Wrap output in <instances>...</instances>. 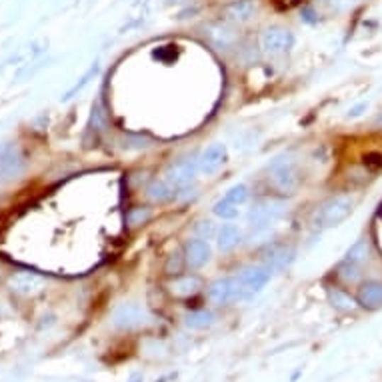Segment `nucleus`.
Returning a JSON list of instances; mask_svg holds the SVG:
<instances>
[{
	"label": "nucleus",
	"instance_id": "9d476101",
	"mask_svg": "<svg viewBox=\"0 0 382 382\" xmlns=\"http://www.w3.org/2000/svg\"><path fill=\"white\" fill-rule=\"evenodd\" d=\"M259 11L257 0H236V2H228L223 14L228 23H248Z\"/></svg>",
	"mask_w": 382,
	"mask_h": 382
},
{
	"label": "nucleus",
	"instance_id": "473e14b6",
	"mask_svg": "<svg viewBox=\"0 0 382 382\" xmlns=\"http://www.w3.org/2000/svg\"><path fill=\"white\" fill-rule=\"evenodd\" d=\"M223 2H236V0H223Z\"/></svg>",
	"mask_w": 382,
	"mask_h": 382
},
{
	"label": "nucleus",
	"instance_id": "dca6fc26",
	"mask_svg": "<svg viewBox=\"0 0 382 382\" xmlns=\"http://www.w3.org/2000/svg\"><path fill=\"white\" fill-rule=\"evenodd\" d=\"M142 320H145V313L135 304H123L114 313V325L118 328H135L142 325Z\"/></svg>",
	"mask_w": 382,
	"mask_h": 382
},
{
	"label": "nucleus",
	"instance_id": "4be33fe9",
	"mask_svg": "<svg viewBox=\"0 0 382 382\" xmlns=\"http://www.w3.org/2000/svg\"><path fill=\"white\" fill-rule=\"evenodd\" d=\"M369 259V242L366 240H359L354 247H350V250L347 252V259L344 262H350V264H362Z\"/></svg>",
	"mask_w": 382,
	"mask_h": 382
},
{
	"label": "nucleus",
	"instance_id": "ddd939ff",
	"mask_svg": "<svg viewBox=\"0 0 382 382\" xmlns=\"http://www.w3.org/2000/svg\"><path fill=\"white\" fill-rule=\"evenodd\" d=\"M184 252H186V262L191 264L192 269H201L213 257V250H210L208 242L204 238H192V240H189L186 247H184Z\"/></svg>",
	"mask_w": 382,
	"mask_h": 382
},
{
	"label": "nucleus",
	"instance_id": "20e7f679",
	"mask_svg": "<svg viewBox=\"0 0 382 382\" xmlns=\"http://www.w3.org/2000/svg\"><path fill=\"white\" fill-rule=\"evenodd\" d=\"M203 36L206 43L216 50H228L238 43V33L228 23H208L203 26Z\"/></svg>",
	"mask_w": 382,
	"mask_h": 382
},
{
	"label": "nucleus",
	"instance_id": "aec40b11",
	"mask_svg": "<svg viewBox=\"0 0 382 382\" xmlns=\"http://www.w3.org/2000/svg\"><path fill=\"white\" fill-rule=\"evenodd\" d=\"M216 236H218V248L220 250H232L242 240V232L236 225H225Z\"/></svg>",
	"mask_w": 382,
	"mask_h": 382
},
{
	"label": "nucleus",
	"instance_id": "423d86ee",
	"mask_svg": "<svg viewBox=\"0 0 382 382\" xmlns=\"http://www.w3.org/2000/svg\"><path fill=\"white\" fill-rule=\"evenodd\" d=\"M196 170H198V160L189 157L180 158L176 162H172L167 170V182L172 184L174 189H182V186L191 184Z\"/></svg>",
	"mask_w": 382,
	"mask_h": 382
},
{
	"label": "nucleus",
	"instance_id": "cd10ccee",
	"mask_svg": "<svg viewBox=\"0 0 382 382\" xmlns=\"http://www.w3.org/2000/svg\"><path fill=\"white\" fill-rule=\"evenodd\" d=\"M196 232L203 236V238H213L216 235V228L210 220H206V223H198L196 225Z\"/></svg>",
	"mask_w": 382,
	"mask_h": 382
},
{
	"label": "nucleus",
	"instance_id": "6e6552de",
	"mask_svg": "<svg viewBox=\"0 0 382 382\" xmlns=\"http://www.w3.org/2000/svg\"><path fill=\"white\" fill-rule=\"evenodd\" d=\"M294 248L286 247V245H272V247L264 248L260 259H262V264L272 272V270H282L286 269L291 262L294 260Z\"/></svg>",
	"mask_w": 382,
	"mask_h": 382
},
{
	"label": "nucleus",
	"instance_id": "f03ea898",
	"mask_svg": "<svg viewBox=\"0 0 382 382\" xmlns=\"http://www.w3.org/2000/svg\"><path fill=\"white\" fill-rule=\"evenodd\" d=\"M352 213V201L349 196H335L320 208V213L316 216V225L322 228H332L344 223Z\"/></svg>",
	"mask_w": 382,
	"mask_h": 382
},
{
	"label": "nucleus",
	"instance_id": "2eb2a0df",
	"mask_svg": "<svg viewBox=\"0 0 382 382\" xmlns=\"http://www.w3.org/2000/svg\"><path fill=\"white\" fill-rule=\"evenodd\" d=\"M228 158L225 145H213L203 152V157L198 158V169L203 170L204 174H213L220 169Z\"/></svg>",
	"mask_w": 382,
	"mask_h": 382
},
{
	"label": "nucleus",
	"instance_id": "6ab92c4d",
	"mask_svg": "<svg viewBox=\"0 0 382 382\" xmlns=\"http://www.w3.org/2000/svg\"><path fill=\"white\" fill-rule=\"evenodd\" d=\"M147 196L150 201H155V203H167V201H170L174 196V186L169 184L167 180H152L148 184Z\"/></svg>",
	"mask_w": 382,
	"mask_h": 382
},
{
	"label": "nucleus",
	"instance_id": "c85d7f7f",
	"mask_svg": "<svg viewBox=\"0 0 382 382\" xmlns=\"http://www.w3.org/2000/svg\"><path fill=\"white\" fill-rule=\"evenodd\" d=\"M366 106H369V104H366V102H364V104H360V106H356V108H352V111H350V116H360V111H366Z\"/></svg>",
	"mask_w": 382,
	"mask_h": 382
},
{
	"label": "nucleus",
	"instance_id": "4468645a",
	"mask_svg": "<svg viewBox=\"0 0 382 382\" xmlns=\"http://www.w3.org/2000/svg\"><path fill=\"white\" fill-rule=\"evenodd\" d=\"M43 284H45V281L34 272H16V274H12L11 281H9V286L14 293L26 294V296L38 293L43 288Z\"/></svg>",
	"mask_w": 382,
	"mask_h": 382
},
{
	"label": "nucleus",
	"instance_id": "f257e3e1",
	"mask_svg": "<svg viewBox=\"0 0 382 382\" xmlns=\"http://www.w3.org/2000/svg\"><path fill=\"white\" fill-rule=\"evenodd\" d=\"M270 182L282 194H293L298 189V170L291 158H276L269 167Z\"/></svg>",
	"mask_w": 382,
	"mask_h": 382
},
{
	"label": "nucleus",
	"instance_id": "bb28decb",
	"mask_svg": "<svg viewBox=\"0 0 382 382\" xmlns=\"http://www.w3.org/2000/svg\"><path fill=\"white\" fill-rule=\"evenodd\" d=\"M148 218H150L148 208H135V210H130V213H128V225L130 226L145 225Z\"/></svg>",
	"mask_w": 382,
	"mask_h": 382
},
{
	"label": "nucleus",
	"instance_id": "a211bd4d",
	"mask_svg": "<svg viewBox=\"0 0 382 382\" xmlns=\"http://www.w3.org/2000/svg\"><path fill=\"white\" fill-rule=\"evenodd\" d=\"M108 128V113H106V106L104 102L99 101L92 104V111H90V120H89V130L94 135H101L102 130Z\"/></svg>",
	"mask_w": 382,
	"mask_h": 382
},
{
	"label": "nucleus",
	"instance_id": "393cba45",
	"mask_svg": "<svg viewBox=\"0 0 382 382\" xmlns=\"http://www.w3.org/2000/svg\"><path fill=\"white\" fill-rule=\"evenodd\" d=\"M213 210L218 218H225V220H232V218L238 216V206L230 203V201H226V198H223V201H218V203L214 204Z\"/></svg>",
	"mask_w": 382,
	"mask_h": 382
},
{
	"label": "nucleus",
	"instance_id": "412c9836",
	"mask_svg": "<svg viewBox=\"0 0 382 382\" xmlns=\"http://www.w3.org/2000/svg\"><path fill=\"white\" fill-rule=\"evenodd\" d=\"M184 325L192 330H204L214 325V315L210 310H194L184 316Z\"/></svg>",
	"mask_w": 382,
	"mask_h": 382
},
{
	"label": "nucleus",
	"instance_id": "5701e85b",
	"mask_svg": "<svg viewBox=\"0 0 382 382\" xmlns=\"http://www.w3.org/2000/svg\"><path fill=\"white\" fill-rule=\"evenodd\" d=\"M330 303H332L335 308L342 310V313H350V310H354V306H356L354 298H352L350 294L344 293V291H330Z\"/></svg>",
	"mask_w": 382,
	"mask_h": 382
},
{
	"label": "nucleus",
	"instance_id": "0eeeda50",
	"mask_svg": "<svg viewBox=\"0 0 382 382\" xmlns=\"http://www.w3.org/2000/svg\"><path fill=\"white\" fill-rule=\"evenodd\" d=\"M24 167H26V162H24L23 152L18 148H4L0 152V182L18 179L23 174Z\"/></svg>",
	"mask_w": 382,
	"mask_h": 382
},
{
	"label": "nucleus",
	"instance_id": "7c9ffc66",
	"mask_svg": "<svg viewBox=\"0 0 382 382\" xmlns=\"http://www.w3.org/2000/svg\"><path fill=\"white\" fill-rule=\"evenodd\" d=\"M282 4H294V2H296V0H281Z\"/></svg>",
	"mask_w": 382,
	"mask_h": 382
},
{
	"label": "nucleus",
	"instance_id": "9b49d317",
	"mask_svg": "<svg viewBox=\"0 0 382 382\" xmlns=\"http://www.w3.org/2000/svg\"><path fill=\"white\" fill-rule=\"evenodd\" d=\"M208 298L214 304H228L238 298L236 279H218L208 286Z\"/></svg>",
	"mask_w": 382,
	"mask_h": 382
},
{
	"label": "nucleus",
	"instance_id": "b1692460",
	"mask_svg": "<svg viewBox=\"0 0 382 382\" xmlns=\"http://www.w3.org/2000/svg\"><path fill=\"white\" fill-rule=\"evenodd\" d=\"M225 198L226 201H230L232 204H236V206H242V204L248 203V198H250V191H248L247 184H236V186H232L230 191L226 192Z\"/></svg>",
	"mask_w": 382,
	"mask_h": 382
},
{
	"label": "nucleus",
	"instance_id": "a878e982",
	"mask_svg": "<svg viewBox=\"0 0 382 382\" xmlns=\"http://www.w3.org/2000/svg\"><path fill=\"white\" fill-rule=\"evenodd\" d=\"M340 276H342L344 281L356 282L360 279V266L359 264H350V262H342V266H340Z\"/></svg>",
	"mask_w": 382,
	"mask_h": 382
},
{
	"label": "nucleus",
	"instance_id": "f3484780",
	"mask_svg": "<svg viewBox=\"0 0 382 382\" xmlns=\"http://www.w3.org/2000/svg\"><path fill=\"white\" fill-rule=\"evenodd\" d=\"M359 303L364 308H378V306H382V282H364L359 288Z\"/></svg>",
	"mask_w": 382,
	"mask_h": 382
},
{
	"label": "nucleus",
	"instance_id": "1a4fd4ad",
	"mask_svg": "<svg viewBox=\"0 0 382 382\" xmlns=\"http://www.w3.org/2000/svg\"><path fill=\"white\" fill-rule=\"evenodd\" d=\"M167 288L174 298H191L194 294L201 293L203 281L194 274H182V276H176L174 281H170Z\"/></svg>",
	"mask_w": 382,
	"mask_h": 382
},
{
	"label": "nucleus",
	"instance_id": "c756f323",
	"mask_svg": "<svg viewBox=\"0 0 382 382\" xmlns=\"http://www.w3.org/2000/svg\"><path fill=\"white\" fill-rule=\"evenodd\" d=\"M374 126H376V128H382V113L374 118Z\"/></svg>",
	"mask_w": 382,
	"mask_h": 382
},
{
	"label": "nucleus",
	"instance_id": "7ed1b4c3",
	"mask_svg": "<svg viewBox=\"0 0 382 382\" xmlns=\"http://www.w3.org/2000/svg\"><path fill=\"white\" fill-rule=\"evenodd\" d=\"M270 281V270L266 266H250L245 269L236 276V286H238V298H250L257 293H260L266 282Z\"/></svg>",
	"mask_w": 382,
	"mask_h": 382
},
{
	"label": "nucleus",
	"instance_id": "2f4dec72",
	"mask_svg": "<svg viewBox=\"0 0 382 382\" xmlns=\"http://www.w3.org/2000/svg\"><path fill=\"white\" fill-rule=\"evenodd\" d=\"M170 2H174V4H182V2H186V0H170Z\"/></svg>",
	"mask_w": 382,
	"mask_h": 382
},
{
	"label": "nucleus",
	"instance_id": "f8f14e48",
	"mask_svg": "<svg viewBox=\"0 0 382 382\" xmlns=\"http://www.w3.org/2000/svg\"><path fill=\"white\" fill-rule=\"evenodd\" d=\"M282 214V203H274V201H266V203L257 204L250 214H248V220L252 226H266L272 220H276Z\"/></svg>",
	"mask_w": 382,
	"mask_h": 382
},
{
	"label": "nucleus",
	"instance_id": "39448f33",
	"mask_svg": "<svg viewBox=\"0 0 382 382\" xmlns=\"http://www.w3.org/2000/svg\"><path fill=\"white\" fill-rule=\"evenodd\" d=\"M262 50L269 55H284L288 52L294 45V36L291 30L282 28V26H270L262 33Z\"/></svg>",
	"mask_w": 382,
	"mask_h": 382
}]
</instances>
